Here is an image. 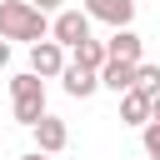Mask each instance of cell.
Returning a JSON list of instances; mask_svg holds the SVG:
<instances>
[{
    "instance_id": "16",
    "label": "cell",
    "mask_w": 160,
    "mask_h": 160,
    "mask_svg": "<svg viewBox=\"0 0 160 160\" xmlns=\"http://www.w3.org/2000/svg\"><path fill=\"white\" fill-rule=\"evenodd\" d=\"M10 65V40H0V70Z\"/></svg>"
},
{
    "instance_id": "11",
    "label": "cell",
    "mask_w": 160,
    "mask_h": 160,
    "mask_svg": "<svg viewBox=\"0 0 160 160\" xmlns=\"http://www.w3.org/2000/svg\"><path fill=\"white\" fill-rule=\"evenodd\" d=\"M70 60H75V65H85V70H100V65H105V40L85 35L80 45H70Z\"/></svg>"
},
{
    "instance_id": "9",
    "label": "cell",
    "mask_w": 160,
    "mask_h": 160,
    "mask_svg": "<svg viewBox=\"0 0 160 160\" xmlns=\"http://www.w3.org/2000/svg\"><path fill=\"white\" fill-rule=\"evenodd\" d=\"M120 125H150V95L145 90H120Z\"/></svg>"
},
{
    "instance_id": "2",
    "label": "cell",
    "mask_w": 160,
    "mask_h": 160,
    "mask_svg": "<svg viewBox=\"0 0 160 160\" xmlns=\"http://www.w3.org/2000/svg\"><path fill=\"white\" fill-rule=\"evenodd\" d=\"M10 115L20 120V125H35L40 115H45V80L40 75H15L10 80Z\"/></svg>"
},
{
    "instance_id": "1",
    "label": "cell",
    "mask_w": 160,
    "mask_h": 160,
    "mask_svg": "<svg viewBox=\"0 0 160 160\" xmlns=\"http://www.w3.org/2000/svg\"><path fill=\"white\" fill-rule=\"evenodd\" d=\"M50 35V15H40L30 0H0V40H45Z\"/></svg>"
},
{
    "instance_id": "5",
    "label": "cell",
    "mask_w": 160,
    "mask_h": 160,
    "mask_svg": "<svg viewBox=\"0 0 160 160\" xmlns=\"http://www.w3.org/2000/svg\"><path fill=\"white\" fill-rule=\"evenodd\" d=\"M30 130H35V150H40V155H60V150L70 145V125H65L60 115H50V110H45Z\"/></svg>"
},
{
    "instance_id": "15",
    "label": "cell",
    "mask_w": 160,
    "mask_h": 160,
    "mask_svg": "<svg viewBox=\"0 0 160 160\" xmlns=\"http://www.w3.org/2000/svg\"><path fill=\"white\" fill-rule=\"evenodd\" d=\"M150 120H155V125H160V90H155V95H150Z\"/></svg>"
},
{
    "instance_id": "13",
    "label": "cell",
    "mask_w": 160,
    "mask_h": 160,
    "mask_svg": "<svg viewBox=\"0 0 160 160\" xmlns=\"http://www.w3.org/2000/svg\"><path fill=\"white\" fill-rule=\"evenodd\" d=\"M140 145H145V155L150 160H160V125L150 120V125H140Z\"/></svg>"
},
{
    "instance_id": "17",
    "label": "cell",
    "mask_w": 160,
    "mask_h": 160,
    "mask_svg": "<svg viewBox=\"0 0 160 160\" xmlns=\"http://www.w3.org/2000/svg\"><path fill=\"white\" fill-rule=\"evenodd\" d=\"M20 160H50V155H40V150H30V155H20Z\"/></svg>"
},
{
    "instance_id": "3",
    "label": "cell",
    "mask_w": 160,
    "mask_h": 160,
    "mask_svg": "<svg viewBox=\"0 0 160 160\" xmlns=\"http://www.w3.org/2000/svg\"><path fill=\"white\" fill-rule=\"evenodd\" d=\"M85 35H90V15H85V10H55V20H50V40H55V45L70 50V45H80Z\"/></svg>"
},
{
    "instance_id": "14",
    "label": "cell",
    "mask_w": 160,
    "mask_h": 160,
    "mask_svg": "<svg viewBox=\"0 0 160 160\" xmlns=\"http://www.w3.org/2000/svg\"><path fill=\"white\" fill-rule=\"evenodd\" d=\"M30 5H35L40 15H55V10H65V0H30Z\"/></svg>"
},
{
    "instance_id": "4",
    "label": "cell",
    "mask_w": 160,
    "mask_h": 160,
    "mask_svg": "<svg viewBox=\"0 0 160 160\" xmlns=\"http://www.w3.org/2000/svg\"><path fill=\"white\" fill-rule=\"evenodd\" d=\"M65 60H70V55H65V45H55L50 35L30 45V75H40V80H55V75L65 70Z\"/></svg>"
},
{
    "instance_id": "10",
    "label": "cell",
    "mask_w": 160,
    "mask_h": 160,
    "mask_svg": "<svg viewBox=\"0 0 160 160\" xmlns=\"http://www.w3.org/2000/svg\"><path fill=\"white\" fill-rule=\"evenodd\" d=\"M95 80H100L105 90H115V95H120V90H130V85H135V65H125V60H105V65L95 70Z\"/></svg>"
},
{
    "instance_id": "7",
    "label": "cell",
    "mask_w": 160,
    "mask_h": 160,
    "mask_svg": "<svg viewBox=\"0 0 160 160\" xmlns=\"http://www.w3.org/2000/svg\"><path fill=\"white\" fill-rule=\"evenodd\" d=\"M105 60H125V65H135V60H145V40H140L130 25H120V30H110V40H105Z\"/></svg>"
},
{
    "instance_id": "12",
    "label": "cell",
    "mask_w": 160,
    "mask_h": 160,
    "mask_svg": "<svg viewBox=\"0 0 160 160\" xmlns=\"http://www.w3.org/2000/svg\"><path fill=\"white\" fill-rule=\"evenodd\" d=\"M135 90L155 95V90H160V65H150V60H135Z\"/></svg>"
},
{
    "instance_id": "6",
    "label": "cell",
    "mask_w": 160,
    "mask_h": 160,
    "mask_svg": "<svg viewBox=\"0 0 160 160\" xmlns=\"http://www.w3.org/2000/svg\"><path fill=\"white\" fill-rule=\"evenodd\" d=\"M80 10L90 20H100V25H110V30H120V25L135 20V0H85Z\"/></svg>"
},
{
    "instance_id": "8",
    "label": "cell",
    "mask_w": 160,
    "mask_h": 160,
    "mask_svg": "<svg viewBox=\"0 0 160 160\" xmlns=\"http://www.w3.org/2000/svg\"><path fill=\"white\" fill-rule=\"evenodd\" d=\"M60 80H65V95H70V100H90V95L100 90V80H95V70H85V65H75V60H65V70H60Z\"/></svg>"
}]
</instances>
